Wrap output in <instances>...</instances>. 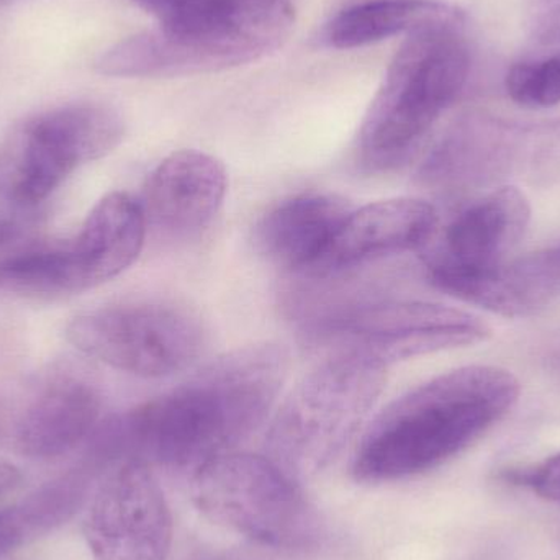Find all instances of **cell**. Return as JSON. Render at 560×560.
I'll return each mask as SVG.
<instances>
[{
    "instance_id": "1",
    "label": "cell",
    "mask_w": 560,
    "mask_h": 560,
    "mask_svg": "<svg viewBox=\"0 0 560 560\" xmlns=\"http://www.w3.org/2000/svg\"><path fill=\"white\" fill-rule=\"evenodd\" d=\"M289 355L272 342L233 349L186 382L104 421L121 457L173 469H199L232 453L275 407Z\"/></svg>"
},
{
    "instance_id": "19",
    "label": "cell",
    "mask_w": 560,
    "mask_h": 560,
    "mask_svg": "<svg viewBox=\"0 0 560 560\" xmlns=\"http://www.w3.org/2000/svg\"><path fill=\"white\" fill-rule=\"evenodd\" d=\"M464 28L463 10L440 0H368L332 16L325 38L332 48L354 49L398 35Z\"/></svg>"
},
{
    "instance_id": "20",
    "label": "cell",
    "mask_w": 560,
    "mask_h": 560,
    "mask_svg": "<svg viewBox=\"0 0 560 560\" xmlns=\"http://www.w3.org/2000/svg\"><path fill=\"white\" fill-rule=\"evenodd\" d=\"M101 476L95 467L81 460L74 469L0 509V559L51 535L74 518L88 505Z\"/></svg>"
},
{
    "instance_id": "17",
    "label": "cell",
    "mask_w": 560,
    "mask_h": 560,
    "mask_svg": "<svg viewBox=\"0 0 560 560\" xmlns=\"http://www.w3.org/2000/svg\"><path fill=\"white\" fill-rule=\"evenodd\" d=\"M352 209L335 194H296L256 223V249L283 271L312 278Z\"/></svg>"
},
{
    "instance_id": "2",
    "label": "cell",
    "mask_w": 560,
    "mask_h": 560,
    "mask_svg": "<svg viewBox=\"0 0 560 560\" xmlns=\"http://www.w3.org/2000/svg\"><path fill=\"white\" fill-rule=\"evenodd\" d=\"M520 392L518 378L495 365H467L418 385L365 430L352 476L359 482H392L441 466L502 421Z\"/></svg>"
},
{
    "instance_id": "25",
    "label": "cell",
    "mask_w": 560,
    "mask_h": 560,
    "mask_svg": "<svg viewBox=\"0 0 560 560\" xmlns=\"http://www.w3.org/2000/svg\"><path fill=\"white\" fill-rule=\"evenodd\" d=\"M22 479V472H20L19 467L0 457V497L19 489Z\"/></svg>"
},
{
    "instance_id": "23",
    "label": "cell",
    "mask_w": 560,
    "mask_h": 560,
    "mask_svg": "<svg viewBox=\"0 0 560 560\" xmlns=\"http://www.w3.org/2000/svg\"><path fill=\"white\" fill-rule=\"evenodd\" d=\"M506 483L525 487L548 502L560 505V453L539 464L510 467L500 474Z\"/></svg>"
},
{
    "instance_id": "24",
    "label": "cell",
    "mask_w": 560,
    "mask_h": 560,
    "mask_svg": "<svg viewBox=\"0 0 560 560\" xmlns=\"http://www.w3.org/2000/svg\"><path fill=\"white\" fill-rule=\"evenodd\" d=\"M526 26L539 45H560V0H529Z\"/></svg>"
},
{
    "instance_id": "28",
    "label": "cell",
    "mask_w": 560,
    "mask_h": 560,
    "mask_svg": "<svg viewBox=\"0 0 560 560\" xmlns=\"http://www.w3.org/2000/svg\"><path fill=\"white\" fill-rule=\"evenodd\" d=\"M5 427H7V400L0 397V446H3V440H5Z\"/></svg>"
},
{
    "instance_id": "7",
    "label": "cell",
    "mask_w": 560,
    "mask_h": 560,
    "mask_svg": "<svg viewBox=\"0 0 560 560\" xmlns=\"http://www.w3.org/2000/svg\"><path fill=\"white\" fill-rule=\"evenodd\" d=\"M143 207L127 192L98 200L74 240L35 246L0 259V290L25 295H72L127 271L147 238Z\"/></svg>"
},
{
    "instance_id": "22",
    "label": "cell",
    "mask_w": 560,
    "mask_h": 560,
    "mask_svg": "<svg viewBox=\"0 0 560 560\" xmlns=\"http://www.w3.org/2000/svg\"><path fill=\"white\" fill-rule=\"evenodd\" d=\"M505 84L512 101L523 107H555L560 104V56L513 66Z\"/></svg>"
},
{
    "instance_id": "18",
    "label": "cell",
    "mask_w": 560,
    "mask_h": 560,
    "mask_svg": "<svg viewBox=\"0 0 560 560\" xmlns=\"http://www.w3.org/2000/svg\"><path fill=\"white\" fill-rule=\"evenodd\" d=\"M438 289L509 318L536 315L560 296V243L447 280Z\"/></svg>"
},
{
    "instance_id": "8",
    "label": "cell",
    "mask_w": 560,
    "mask_h": 560,
    "mask_svg": "<svg viewBox=\"0 0 560 560\" xmlns=\"http://www.w3.org/2000/svg\"><path fill=\"white\" fill-rule=\"evenodd\" d=\"M192 500L223 528L271 548H303L318 533V516L299 482L268 456L222 454L196 469Z\"/></svg>"
},
{
    "instance_id": "11",
    "label": "cell",
    "mask_w": 560,
    "mask_h": 560,
    "mask_svg": "<svg viewBox=\"0 0 560 560\" xmlns=\"http://www.w3.org/2000/svg\"><path fill=\"white\" fill-rule=\"evenodd\" d=\"M85 509L84 539L94 560H166L173 516L150 464L135 457L108 466Z\"/></svg>"
},
{
    "instance_id": "26",
    "label": "cell",
    "mask_w": 560,
    "mask_h": 560,
    "mask_svg": "<svg viewBox=\"0 0 560 560\" xmlns=\"http://www.w3.org/2000/svg\"><path fill=\"white\" fill-rule=\"evenodd\" d=\"M16 229L13 225V222H10L9 219H2L0 217V246L5 245L10 238H13L15 235Z\"/></svg>"
},
{
    "instance_id": "16",
    "label": "cell",
    "mask_w": 560,
    "mask_h": 560,
    "mask_svg": "<svg viewBox=\"0 0 560 560\" xmlns=\"http://www.w3.org/2000/svg\"><path fill=\"white\" fill-rule=\"evenodd\" d=\"M436 225V210L420 199L401 197L352 209L312 279L332 278L421 248L430 242Z\"/></svg>"
},
{
    "instance_id": "6",
    "label": "cell",
    "mask_w": 560,
    "mask_h": 560,
    "mask_svg": "<svg viewBox=\"0 0 560 560\" xmlns=\"http://www.w3.org/2000/svg\"><path fill=\"white\" fill-rule=\"evenodd\" d=\"M418 177L443 194L499 187L506 179L555 186L560 183V118L523 124L470 112L444 131Z\"/></svg>"
},
{
    "instance_id": "21",
    "label": "cell",
    "mask_w": 560,
    "mask_h": 560,
    "mask_svg": "<svg viewBox=\"0 0 560 560\" xmlns=\"http://www.w3.org/2000/svg\"><path fill=\"white\" fill-rule=\"evenodd\" d=\"M167 32L202 33L295 22L292 0H131Z\"/></svg>"
},
{
    "instance_id": "5",
    "label": "cell",
    "mask_w": 560,
    "mask_h": 560,
    "mask_svg": "<svg viewBox=\"0 0 560 560\" xmlns=\"http://www.w3.org/2000/svg\"><path fill=\"white\" fill-rule=\"evenodd\" d=\"M472 313L387 295L341 296L302 308L303 342L326 354H361L381 364L479 345L490 336Z\"/></svg>"
},
{
    "instance_id": "4",
    "label": "cell",
    "mask_w": 560,
    "mask_h": 560,
    "mask_svg": "<svg viewBox=\"0 0 560 560\" xmlns=\"http://www.w3.org/2000/svg\"><path fill=\"white\" fill-rule=\"evenodd\" d=\"M387 365L361 354H328L290 392L269 428L268 457L293 480L328 469L381 397Z\"/></svg>"
},
{
    "instance_id": "15",
    "label": "cell",
    "mask_w": 560,
    "mask_h": 560,
    "mask_svg": "<svg viewBox=\"0 0 560 560\" xmlns=\"http://www.w3.org/2000/svg\"><path fill=\"white\" fill-rule=\"evenodd\" d=\"M229 187L225 166L197 150H180L158 164L144 187L148 225L173 240L200 235L222 209Z\"/></svg>"
},
{
    "instance_id": "29",
    "label": "cell",
    "mask_w": 560,
    "mask_h": 560,
    "mask_svg": "<svg viewBox=\"0 0 560 560\" xmlns=\"http://www.w3.org/2000/svg\"><path fill=\"white\" fill-rule=\"evenodd\" d=\"M10 2H13V0H0V9H2V7L9 5Z\"/></svg>"
},
{
    "instance_id": "14",
    "label": "cell",
    "mask_w": 560,
    "mask_h": 560,
    "mask_svg": "<svg viewBox=\"0 0 560 560\" xmlns=\"http://www.w3.org/2000/svg\"><path fill=\"white\" fill-rule=\"evenodd\" d=\"M101 398L81 378L55 377L39 385L19 407L7 401L3 446L28 459L65 456L85 443L98 424Z\"/></svg>"
},
{
    "instance_id": "27",
    "label": "cell",
    "mask_w": 560,
    "mask_h": 560,
    "mask_svg": "<svg viewBox=\"0 0 560 560\" xmlns=\"http://www.w3.org/2000/svg\"><path fill=\"white\" fill-rule=\"evenodd\" d=\"M206 560H262L259 559L258 556L249 555V552H223V555L212 556V558Z\"/></svg>"
},
{
    "instance_id": "13",
    "label": "cell",
    "mask_w": 560,
    "mask_h": 560,
    "mask_svg": "<svg viewBox=\"0 0 560 560\" xmlns=\"http://www.w3.org/2000/svg\"><path fill=\"white\" fill-rule=\"evenodd\" d=\"M532 206L515 186H499L470 203L444 230L424 259L434 287L486 271L509 259L528 230Z\"/></svg>"
},
{
    "instance_id": "9",
    "label": "cell",
    "mask_w": 560,
    "mask_h": 560,
    "mask_svg": "<svg viewBox=\"0 0 560 560\" xmlns=\"http://www.w3.org/2000/svg\"><path fill=\"white\" fill-rule=\"evenodd\" d=\"M124 137L121 115L97 102L25 118L0 143V197L13 206H36L78 167L112 153Z\"/></svg>"
},
{
    "instance_id": "10",
    "label": "cell",
    "mask_w": 560,
    "mask_h": 560,
    "mask_svg": "<svg viewBox=\"0 0 560 560\" xmlns=\"http://www.w3.org/2000/svg\"><path fill=\"white\" fill-rule=\"evenodd\" d=\"M66 338L89 358L138 377L192 368L209 346L199 313L173 300L120 303L75 316Z\"/></svg>"
},
{
    "instance_id": "12",
    "label": "cell",
    "mask_w": 560,
    "mask_h": 560,
    "mask_svg": "<svg viewBox=\"0 0 560 560\" xmlns=\"http://www.w3.org/2000/svg\"><path fill=\"white\" fill-rule=\"evenodd\" d=\"M293 23L174 33L156 28L121 39L95 59L108 78H180L248 65L275 52L289 38Z\"/></svg>"
},
{
    "instance_id": "3",
    "label": "cell",
    "mask_w": 560,
    "mask_h": 560,
    "mask_svg": "<svg viewBox=\"0 0 560 560\" xmlns=\"http://www.w3.org/2000/svg\"><path fill=\"white\" fill-rule=\"evenodd\" d=\"M464 32L431 30L405 36L359 130L358 163L388 173L407 163L469 75Z\"/></svg>"
}]
</instances>
